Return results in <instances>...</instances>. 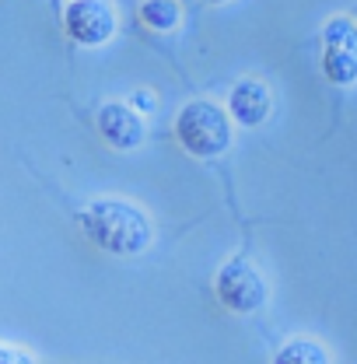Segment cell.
I'll use <instances>...</instances> for the list:
<instances>
[{"label":"cell","mask_w":357,"mask_h":364,"mask_svg":"<svg viewBox=\"0 0 357 364\" xmlns=\"http://www.w3.org/2000/svg\"><path fill=\"white\" fill-rule=\"evenodd\" d=\"M81 228L109 256H140L154 238L151 218L130 200H95L81 210Z\"/></svg>","instance_id":"1"},{"label":"cell","mask_w":357,"mask_h":364,"mask_svg":"<svg viewBox=\"0 0 357 364\" xmlns=\"http://www.w3.org/2000/svg\"><path fill=\"white\" fill-rule=\"evenodd\" d=\"M178 144L196 158H218L231 144V119L214 102H189L176 119Z\"/></svg>","instance_id":"2"},{"label":"cell","mask_w":357,"mask_h":364,"mask_svg":"<svg viewBox=\"0 0 357 364\" xmlns=\"http://www.w3.org/2000/svg\"><path fill=\"white\" fill-rule=\"evenodd\" d=\"M214 291H218L224 309L235 312V316H252V312H260V309L267 305V294H270L267 277L256 270L252 263H245V259L224 263L221 273H218V280H214Z\"/></svg>","instance_id":"3"},{"label":"cell","mask_w":357,"mask_h":364,"mask_svg":"<svg viewBox=\"0 0 357 364\" xmlns=\"http://www.w3.org/2000/svg\"><path fill=\"white\" fill-rule=\"evenodd\" d=\"M322 70L333 85L357 81V25L351 18H333L322 32Z\"/></svg>","instance_id":"4"},{"label":"cell","mask_w":357,"mask_h":364,"mask_svg":"<svg viewBox=\"0 0 357 364\" xmlns=\"http://www.w3.org/2000/svg\"><path fill=\"white\" fill-rule=\"evenodd\" d=\"M67 36L81 46H102L116 32V14L105 0H74L63 14Z\"/></svg>","instance_id":"5"},{"label":"cell","mask_w":357,"mask_h":364,"mask_svg":"<svg viewBox=\"0 0 357 364\" xmlns=\"http://www.w3.org/2000/svg\"><path fill=\"white\" fill-rule=\"evenodd\" d=\"M98 134L105 136V144L116 147V151H134V147L144 144V123L130 105L109 102L98 112Z\"/></svg>","instance_id":"6"},{"label":"cell","mask_w":357,"mask_h":364,"mask_svg":"<svg viewBox=\"0 0 357 364\" xmlns=\"http://www.w3.org/2000/svg\"><path fill=\"white\" fill-rule=\"evenodd\" d=\"M270 88L260 81H238L228 95V112L242 127H260L270 116Z\"/></svg>","instance_id":"7"},{"label":"cell","mask_w":357,"mask_h":364,"mask_svg":"<svg viewBox=\"0 0 357 364\" xmlns=\"http://www.w3.org/2000/svg\"><path fill=\"white\" fill-rule=\"evenodd\" d=\"M273 364H329V354H326V347L322 343H315V340H291V343H284L280 350H277V358Z\"/></svg>","instance_id":"8"},{"label":"cell","mask_w":357,"mask_h":364,"mask_svg":"<svg viewBox=\"0 0 357 364\" xmlns=\"http://www.w3.org/2000/svg\"><path fill=\"white\" fill-rule=\"evenodd\" d=\"M140 18H144V25H151L158 32H172L182 18V11H178L176 0H144Z\"/></svg>","instance_id":"9"},{"label":"cell","mask_w":357,"mask_h":364,"mask_svg":"<svg viewBox=\"0 0 357 364\" xmlns=\"http://www.w3.org/2000/svg\"><path fill=\"white\" fill-rule=\"evenodd\" d=\"M0 364H39L28 350L21 347H11V343H0Z\"/></svg>","instance_id":"10"},{"label":"cell","mask_w":357,"mask_h":364,"mask_svg":"<svg viewBox=\"0 0 357 364\" xmlns=\"http://www.w3.org/2000/svg\"><path fill=\"white\" fill-rule=\"evenodd\" d=\"M134 105L137 109H144V112H151V109H154V95H151V91H137Z\"/></svg>","instance_id":"11"},{"label":"cell","mask_w":357,"mask_h":364,"mask_svg":"<svg viewBox=\"0 0 357 364\" xmlns=\"http://www.w3.org/2000/svg\"><path fill=\"white\" fill-rule=\"evenodd\" d=\"M211 4H224V0H211Z\"/></svg>","instance_id":"12"}]
</instances>
